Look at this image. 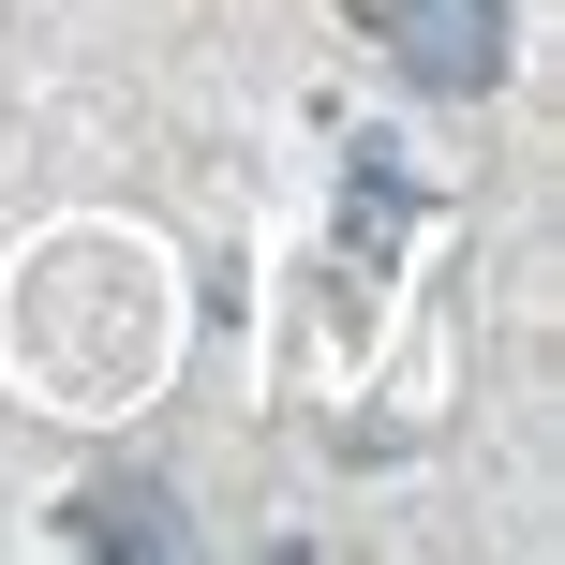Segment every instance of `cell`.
<instances>
[{
    "label": "cell",
    "instance_id": "1",
    "mask_svg": "<svg viewBox=\"0 0 565 565\" xmlns=\"http://www.w3.org/2000/svg\"><path fill=\"white\" fill-rule=\"evenodd\" d=\"M372 15H387V60L417 89H447V105L507 89V0H372Z\"/></svg>",
    "mask_w": 565,
    "mask_h": 565
},
{
    "label": "cell",
    "instance_id": "2",
    "mask_svg": "<svg viewBox=\"0 0 565 565\" xmlns=\"http://www.w3.org/2000/svg\"><path fill=\"white\" fill-rule=\"evenodd\" d=\"M75 551H179V521H164L149 477H89L75 491Z\"/></svg>",
    "mask_w": 565,
    "mask_h": 565
}]
</instances>
